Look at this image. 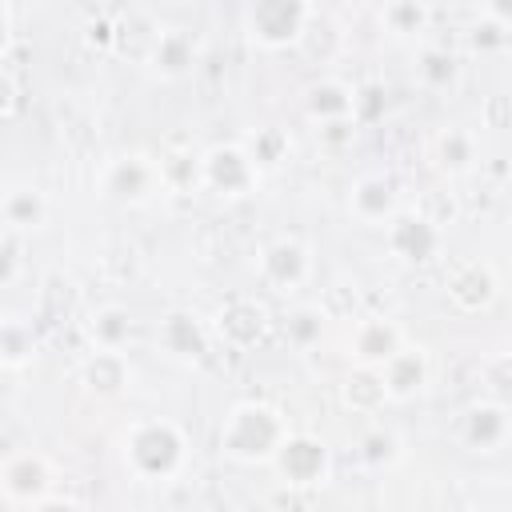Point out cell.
<instances>
[{
    "label": "cell",
    "instance_id": "2",
    "mask_svg": "<svg viewBox=\"0 0 512 512\" xmlns=\"http://www.w3.org/2000/svg\"><path fill=\"white\" fill-rule=\"evenodd\" d=\"M184 432L180 424L164 420V416H144L136 424H128L124 440H120V456L132 480L140 484H168L180 468H184Z\"/></svg>",
    "mask_w": 512,
    "mask_h": 512
},
{
    "label": "cell",
    "instance_id": "14",
    "mask_svg": "<svg viewBox=\"0 0 512 512\" xmlns=\"http://www.w3.org/2000/svg\"><path fill=\"white\" fill-rule=\"evenodd\" d=\"M380 376H384L388 400H412L416 392H424V384H428V376H432L428 352L416 348V344H404L400 352H392V356L380 364Z\"/></svg>",
    "mask_w": 512,
    "mask_h": 512
},
{
    "label": "cell",
    "instance_id": "10",
    "mask_svg": "<svg viewBox=\"0 0 512 512\" xmlns=\"http://www.w3.org/2000/svg\"><path fill=\"white\" fill-rule=\"evenodd\" d=\"M404 348V332H400V324L396 320H388V316H364V320H356V328H352V336H348V356H352V364H368V368H380L392 352H400Z\"/></svg>",
    "mask_w": 512,
    "mask_h": 512
},
{
    "label": "cell",
    "instance_id": "26",
    "mask_svg": "<svg viewBox=\"0 0 512 512\" xmlns=\"http://www.w3.org/2000/svg\"><path fill=\"white\" fill-rule=\"evenodd\" d=\"M416 72H420V80H424L428 88H448V84H456L460 64H456V56L444 52V48H424L420 60H416Z\"/></svg>",
    "mask_w": 512,
    "mask_h": 512
},
{
    "label": "cell",
    "instance_id": "11",
    "mask_svg": "<svg viewBox=\"0 0 512 512\" xmlns=\"http://www.w3.org/2000/svg\"><path fill=\"white\" fill-rule=\"evenodd\" d=\"M508 432H512V416L496 400H476L460 416V436L472 452H496L508 440Z\"/></svg>",
    "mask_w": 512,
    "mask_h": 512
},
{
    "label": "cell",
    "instance_id": "32",
    "mask_svg": "<svg viewBox=\"0 0 512 512\" xmlns=\"http://www.w3.org/2000/svg\"><path fill=\"white\" fill-rule=\"evenodd\" d=\"M484 12H488L496 24H504V28L512 32V0H484Z\"/></svg>",
    "mask_w": 512,
    "mask_h": 512
},
{
    "label": "cell",
    "instance_id": "28",
    "mask_svg": "<svg viewBox=\"0 0 512 512\" xmlns=\"http://www.w3.org/2000/svg\"><path fill=\"white\" fill-rule=\"evenodd\" d=\"M512 40V32L504 28V24H496L492 16H484L480 24H472V32H468V44L476 48V52H496V48H504Z\"/></svg>",
    "mask_w": 512,
    "mask_h": 512
},
{
    "label": "cell",
    "instance_id": "25",
    "mask_svg": "<svg viewBox=\"0 0 512 512\" xmlns=\"http://www.w3.org/2000/svg\"><path fill=\"white\" fill-rule=\"evenodd\" d=\"M436 160L444 172H468L476 164V140L464 128H444L436 136Z\"/></svg>",
    "mask_w": 512,
    "mask_h": 512
},
{
    "label": "cell",
    "instance_id": "9",
    "mask_svg": "<svg viewBox=\"0 0 512 512\" xmlns=\"http://www.w3.org/2000/svg\"><path fill=\"white\" fill-rule=\"evenodd\" d=\"M260 276L276 292H296L312 276V252L296 236H276L272 244L260 248Z\"/></svg>",
    "mask_w": 512,
    "mask_h": 512
},
{
    "label": "cell",
    "instance_id": "12",
    "mask_svg": "<svg viewBox=\"0 0 512 512\" xmlns=\"http://www.w3.org/2000/svg\"><path fill=\"white\" fill-rule=\"evenodd\" d=\"M348 212L368 228H384L396 216V184L388 176H380V172L360 176L348 188Z\"/></svg>",
    "mask_w": 512,
    "mask_h": 512
},
{
    "label": "cell",
    "instance_id": "23",
    "mask_svg": "<svg viewBox=\"0 0 512 512\" xmlns=\"http://www.w3.org/2000/svg\"><path fill=\"white\" fill-rule=\"evenodd\" d=\"M88 332H92L96 348H124L128 336H132V312L120 308V304H104V308L92 312Z\"/></svg>",
    "mask_w": 512,
    "mask_h": 512
},
{
    "label": "cell",
    "instance_id": "15",
    "mask_svg": "<svg viewBox=\"0 0 512 512\" xmlns=\"http://www.w3.org/2000/svg\"><path fill=\"white\" fill-rule=\"evenodd\" d=\"M496 272L484 260H464L452 276H448V300L460 312H484L496 300Z\"/></svg>",
    "mask_w": 512,
    "mask_h": 512
},
{
    "label": "cell",
    "instance_id": "24",
    "mask_svg": "<svg viewBox=\"0 0 512 512\" xmlns=\"http://www.w3.org/2000/svg\"><path fill=\"white\" fill-rule=\"evenodd\" d=\"M380 24L396 36V40H408V36H420L428 28V4L424 0H388L380 8Z\"/></svg>",
    "mask_w": 512,
    "mask_h": 512
},
{
    "label": "cell",
    "instance_id": "18",
    "mask_svg": "<svg viewBox=\"0 0 512 512\" xmlns=\"http://www.w3.org/2000/svg\"><path fill=\"white\" fill-rule=\"evenodd\" d=\"M80 380L96 396H120L128 388V380H132L124 348H92L88 360L80 364Z\"/></svg>",
    "mask_w": 512,
    "mask_h": 512
},
{
    "label": "cell",
    "instance_id": "1",
    "mask_svg": "<svg viewBox=\"0 0 512 512\" xmlns=\"http://www.w3.org/2000/svg\"><path fill=\"white\" fill-rule=\"evenodd\" d=\"M284 440H288V420L280 408H272L264 400L232 404L220 424V436H216L220 452L236 464H272Z\"/></svg>",
    "mask_w": 512,
    "mask_h": 512
},
{
    "label": "cell",
    "instance_id": "17",
    "mask_svg": "<svg viewBox=\"0 0 512 512\" xmlns=\"http://www.w3.org/2000/svg\"><path fill=\"white\" fill-rule=\"evenodd\" d=\"M264 328H268V312H264L252 296L228 300V304L220 308V316H216V332H220V340H228L232 348L256 344V340L264 336Z\"/></svg>",
    "mask_w": 512,
    "mask_h": 512
},
{
    "label": "cell",
    "instance_id": "6",
    "mask_svg": "<svg viewBox=\"0 0 512 512\" xmlns=\"http://www.w3.org/2000/svg\"><path fill=\"white\" fill-rule=\"evenodd\" d=\"M260 180V164L244 144H212L200 156V184H208L216 196H244Z\"/></svg>",
    "mask_w": 512,
    "mask_h": 512
},
{
    "label": "cell",
    "instance_id": "21",
    "mask_svg": "<svg viewBox=\"0 0 512 512\" xmlns=\"http://www.w3.org/2000/svg\"><path fill=\"white\" fill-rule=\"evenodd\" d=\"M36 360V336H32V324L20 320V316H4L0 320V364L8 372H20Z\"/></svg>",
    "mask_w": 512,
    "mask_h": 512
},
{
    "label": "cell",
    "instance_id": "4",
    "mask_svg": "<svg viewBox=\"0 0 512 512\" xmlns=\"http://www.w3.org/2000/svg\"><path fill=\"white\" fill-rule=\"evenodd\" d=\"M164 164L160 160H152V156H144V152H124V156H116V160H108L104 164V172H100V188H104V196L108 200H116V204H148L160 188H164Z\"/></svg>",
    "mask_w": 512,
    "mask_h": 512
},
{
    "label": "cell",
    "instance_id": "27",
    "mask_svg": "<svg viewBox=\"0 0 512 512\" xmlns=\"http://www.w3.org/2000/svg\"><path fill=\"white\" fill-rule=\"evenodd\" d=\"M324 312L320 308H312V304H300V308H292L288 312V320H284V332H288V340L296 344V348H312L320 336H324Z\"/></svg>",
    "mask_w": 512,
    "mask_h": 512
},
{
    "label": "cell",
    "instance_id": "19",
    "mask_svg": "<svg viewBox=\"0 0 512 512\" xmlns=\"http://www.w3.org/2000/svg\"><path fill=\"white\" fill-rule=\"evenodd\" d=\"M304 108L312 120H320L324 128L328 124H352L356 120V92L340 80H320L308 88L304 96Z\"/></svg>",
    "mask_w": 512,
    "mask_h": 512
},
{
    "label": "cell",
    "instance_id": "20",
    "mask_svg": "<svg viewBox=\"0 0 512 512\" xmlns=\"http://www.w3.org/2000/svg\"><path fill=\"white\" fill-rule=\"evenodd\" d=\"M192 64H196V44H192V36L180 32V28L160 32V40H156V48H152V68H156L164 80H180V76L192 72Z\"/></svg>",
    "mask_w": 512,
    "mask_h": 512
},
{
    "label": "cell",
    "instance_id": "30",
    "mask_svg": "<svg viewBox=\"0 0 512 512\" xmlns=\"http://www.w3.org/2000/svg\"><path fill=\"white\" fill-rule=\"evenodd\" d=\"M480 112H484V124H488V128L512 132V92H492Z\"/></svg>",
    "mask_w": 512,
    "mask_h": 512
},
{
    "label": "cell",
    "instance_id": "7",
    "mask_svg": "<svg viewBox=\"0 0 512 512\" xmlns=\"http://www.w3.org/2000/svg\"><path fill=\"white\" fill-rule=\"evenodd\" d=\"M276 472L292 484V488H312V484H324L328 472H332V456H328V444L316 440V436H304V432H288V440L280 444L276 452Z\"/></svg>",
    "mask_w": 512,
    "mask_h": 512
},
{
    "label": "cell",
    "instance_id": "16",
    "mask_svg": "<svg viewBox=\"0 0 512 512\" xmlns=\"http://www.w3.org/2000/svg\"><path fill=\"white\" fill-rule=\"evenodd\" d=\"M0 216H4V232H40L48 224V196L36 184H8L0 196Z\"/></svg>",
    "mask_w": 512,
    "mask_h": 512
},
{
    "label": "cell",
    "instance_id": "31",
    "mask_svg": "<svg viewBox=\"0 0 512 512\" xmlns=\"http://www.w3.org/2000/svg\"><path fill=\"white\" fill-rule=\"evenodd\" d=\"M248 152H252L256 164H276L280 152H284V136H276V132H260V140H252Z\"/></svg>",
    "mask_w": 512,
    "mask_h": 512
},
{
    "label": "cell",
    "instance_id": "5",
    "mask_svg": "<svg viewBox=\"0 0 512 512\" xmlns=\"http://www.w3.org/2000/svg\"><path fill=\"white\" fill-rule=\"evenodd\" d=\"M308 0H248V36L260 48H288L308 28Z\"/></svg>",
    "mask_w": 512,
    "mask_h": 512
},
{
    "label": "cell",
    "instance_id": "8",
    "mask_svg": "<svg viewBox=\"0 0 512 512\" xmlns=\"http://www.w3.org/2000/svg\"><path fill=\"white\" fill-rule=\"evenodd\" d=\"M384 232H388V248L408 264H428L444 244L440 224L424 212H396L384 224Z\"/></svg>",
    "mask_w": 512,
    "mask_h": 512
},
{
    "label": "cell",
    "instance_id": "29",
    "mask_svg": "<svg viewBox=\"0 0 512 512\" xmlns=\"http://www.w3.org/2000/svg\"><path fill=\"white\" fill-rule=\"evenodd\" d=\"M360 456L368 464H392L396 460V436L384 432V428H372L364 440H360Z\"/></svg>",
    "mask_w": 512,
    "mask_h": 512
},
{
    "label": "cell",
    "instance_id": "22",
    "mask_svg": "<svg viewBox=\"0 0 512 512\" xmlns=\"http://www.w3.org/2000/svg\"><path fill=\"white\" fill-rule=\"evenodd\" d=\"M344 404L356 408V412H376L384 400H388V388H384V376L380 368H368V364H356L340 388Z\"/></svg>",
    "mask_w": 512,
    "mask_h": 512
},
{
    "label": "cell",
    "instance_id": "3",
    "mask_svg": "<svg viewBox=\"0 0 512 512\" xmlns=\"http://www.w3.org/2000/svg\"><path fill=\"white\" fill-rule=\"evenodd\" d=\"M52 484H56V472H52V460L36 448H24V452H8L4 464H0V500L4 508H36L52 496Z\"/></svg>",
    "mask_w": 512,
    "mask_h": 512
},
{
    "label": "cell",
    "instance_id": "13",
    "mask_svg": "<svg viewBox=\"0 0 512 512\" xmlns=\"http://www.w3.org/2000/svg\"><path fill=\"white\" fill-rule=\"evenodd\" d=\"M156 340H160V348H164L168 356H176V360H200V356L208 352L212 332H208V324H204L196 312L176 308V312H168V316L160 320Z\"/></svg>",
    "mask_w": 512,
    "mask_h": 512
}]
</instances>
